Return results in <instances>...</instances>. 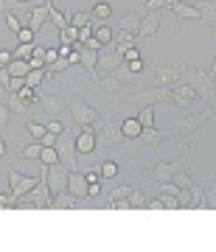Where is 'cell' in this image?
<instances>
[{"label":"cell","instance_id":"cell-1","mask_svg":"<svg viewBox=\"0 0 216 252\" xmlns=\"http://www.w3.org/2000/svg\"><path fill=\"white\" fill-rule=\"evenodd\" d=\"M124 118L126 115H121L118 109H109V112H101L99 115V149H112V146H118L121 140H126L124 137Z\"/></svg>","mask_w":216,"mask_h":252},{"label":"cell","instance_id":"cell-2","mask_svg":"<svg viewBox=\"0 0 216 252\" xmlns=\"http://www.w3.org/2000/svg\"><path fill=\"white\" fill-rule=\"evenodd\" d=\"M121 101L129 104L135 109L144 107H154V104H166V101H174V93L171 87H135V90H124L121 93Z\"/></svg>","mask_w":216,"mask_h":252},{"label":"cell","instance_id":"cell-3","mask_svg":"<svg viewBox=\"0 0 216 252\" xmlns=\"http://www.w3.org/2000/svg\"><path fill=\"white\" fill-rule=\"evenodd\" d=\"M182 81L197 90V95L205 101L208 107L216 109V76L214 73L199 70V67H182Z\"/></svg>","mask_w":216,"mask_h":252},{"label":"cell","instance_id":"cell-4","mask_svg":"<svg viewBox=\"0 0 216 252\" xmlns=\"http://www.w3.org/2000/svg\"><path fill=\"white\" fill-rule=\"evenodd\" d=\"M76 135H79V126L76 129H65L62 135H59V140H56V152H59V160L71 168V171H76L79 168V157H76Z\"/></svg>","mask_w":216,"mask_h":252},{"label":"cell","instance_id":"cell-5","mask_svg":"<svg viewBox=\"0 0 216 252\" xmlns=\"http://www.w3.org/2000/svg\"><path fill=\"white\" fill-rule=\"evenodd\" d=\"M214 118H216L214 107H208L205 112H199V115H188V118H180L177 124L171 126V132H174V135H182V137H188V140H191V135H197L199 129H202V126H205V124H211Z\"/></svg>","mask_w":216,"mask_h":252},{"label":"cell","instance_id":"cell-6","mask_svg":"<svg viewBox=\"0 0 216 252\" xmlns=\"http://www.w3.org/2000/svg\"><path fill=\"white\" fill-rule=\"evenodd\" d=\"M23 199H26L28 207H51V202H54V190H51V182H48V165H42L39 182H36L34 190L26 193Z\"/></svg>","mask_w":216,"mask_h":252},{"label":"cell","instance_id":"cell-7","mask_svg":"<svg viewBox=\"0 0 216 252\" xmlns=\"http://www.w3.org/2000/svg\"><path fill=\"white\" fill-rule=\"evenodd\" d=\"M68 112H71L73 126H79V129H90V126H96V121H99V115H101L99 109H93L90 104H84L81 98L71 101Z\"/></svg>","mask_w":216,"mask_h":252},{"label":"cell","instance_id":"cell-8","mask_svg":"<svg viewBox=\"0 0 216 252\" xmlns=\"http://www.w3.org/2000/svg\"><path fill=\"white\" fill-rule=\"evenodd\" d=\"M182 171V160H171V162H166V160H160L157 165H152V168H146V177L149 180H154L157 185H163V182H169V180H174L177 174Z\"/></svg>","mask_w":216,"mask_h":252},{"label":"cell","instance_id":"cell-9","mask_svg":"<svg viewBox=\"0 0 216 252\" xmlns=\"http://www.w3.org/2000/svg\"><path fill=\"white\" fill-rule=\"evenodd\" d=\"M9 188H11V196L14 199H23L26 193H31L34 190V185L39 182V177H28V174H20L14 171V168H9Z\"/></svg>","mask_w":216,"mask_h":252},{"label":"cell","instance_id":"cell-10","mask_svg":"<svg viewBox=\"0 0 216 252\" xmlns=\"http://www.w3.org/2000/svg\"><path fill=\"white\" fill-rule=\"evenodd\" d=\"M48 182H51V190L56 193H65L68 190V182H71V168L65 162H56V165H48Z\"/></svg>","mask_w":216,"mask_h":252},{"label":"cell","instance_id":"cell-11","mask_svg":"<svg viewBox=\"0 0 216 252\" xmlns=\"http://www.w3.org/2000/svg\"><path fill=\"white\" fill-rule=\"evenodd\" d=\"M126 67V59L121 51H109V54L99 56V76H109V73H121ZM99 81V79H96Z\"/></svg>","mask_w":216,"mask_h":252},{"label":"cell","instance_id":"cell-12","mask_svg":"<svg viewBox=\"0 0 216 252\" xmlns=\"http://www.w3.org/2000/svg\"><path fill=\"white\" fill-rule=\"evenodd\" d=\"M152 79H154V87H174V84H180L182 81V67H154L152 70Z\"/></svg>","mask_w":216,"mask_h":252},{"label":"cell","instance_id":"cell-13","mask_svg":"<svg viewBox=\"0 0 216 252\" xmlns=\"http://www.w3.org/2000/svg\"><path fill=\"white\" fill-rule=\"evenodd\" d=\"M51 9H54V0H48V3H42V6H34V9H31V14H28L26 26L31 28L34 34H39V31H42V26H45V23H51Z\"/></svg>","mask_w":216,"mask_h":252},{"label":"cell","instance_id":"cell-14","mask_svg":"<svg viewBox=\"0 0 216 252\" xmlns=\"http://www.w3.org/2000/svg\"><path fill=\"white\" fill-rule=\"evenodd\" d=\"M99 149V135H96V129H79V135H76V152L81 154V157H87V154H93Z\"/></svg>","mask_w":216,"mask_h":252},{"label":"cell","instance_id":"cell-15","mask_svg":"<svg viewBox=\"0 0 216 252\" xmlns=\"http://www.w3.org/2000/svg\"><path fill=\"white\" fill-rule=\"evenodd\" d=\"M160 28V11H146L144 14V23H141V31H138V45L144 42L146 36H154Z\"/></svg>","mask_w":216,"mask_h":252},{"label":"cell","instance_id":"cell-16","mask_svg":"<svg viewBox=\"0 0 216 252\" xmlns=\"http://www.w3.org/2000/svg\"><path fill=\"white\" fill-rule=\"evenodd\" d=\"M171 93H174V101H171V104H177L180 109H185L191 101H197V98H199L197 90H194L191 84H174V87H171Z\"/></svg>","mask_w":216,"mask_h":252},{"label":"cell","instance_id":"cell-17","mask_svg":"<svg viewBox=\"0 0 216 252\" xmlns=\"http://www.w3.org/2000/svg\"><path fill=\"white\" fill-rule=\"evenodd\" d=\"M68 190H71V193H76L79 199H87V190H90V180H87V174H81L79 168H76V171H71Z\"/></svg>","mask_w":216,"mask_h":252},{"label":"cell","instance_id":"cell-18","mask_svg":"<svg viewBox=\"0 0 216 252\" xmlns=\"http://www.w3.org/2000/svg\"><path fill=\"white\" fill-rule=\"evenodd\" d=\"M79 54H81V62H79V64H81V67H84L87 73H90L93 81H96V79H99V70H96V67H99V56H101V51H93V48L84 45V48L79 51Z\"/></svg>","mask_w":216,"mask_h":252},{"label":"cell","instance_id":"cell-19","mask_svg":"<svg viewBox=\"0 0 216 252\" xmlns=\"http://www.w3.org/2000/svg\"><path fill=\"white\" fill-rule=\"evenodd\" d=\"M138 140H144V146H149V149H154V152H160L163 140H166V132L154 129V126H144V132H141Z\"/></svg>","mask_w":216,"mask_h":252},{"label":"cell","instance_id":"cell-20","mask_svg":"<svg viewBox=\"0 0 216 252\" xmlns=\"http://www.w3.org/2000/svg\"><path fill=\"white\" fill-rule=\"evenodd\" d=\"M171 11H174L177 17H182V20H194V23H199V20H202V11H199L194 3H185V0H177Z\"/></svg>","mask_w":216,"mask_h":252},{"label":"cell","instance_id":"cell-21","mask_svg":"<svg viewBox=\"0 0 216 252\" xmlns=\"http://www.w3.org/2000/svg\"><path fill=\"white\" fill-rule=\"evenodd\" d=\"M121 129H124L126 140H135V137H141V132H144V124H141V118H138V115H126Z\"/></svg>","mask_w":216,"mask_h":252},{"label":"cell","instance_id":"cell-22","mask_svg":"<svg viewBox=\"0 0 216 252\" xmlns=\"http://www.w3.org/2000/svg\"><path fill=\"white\" fill-rule=\"evenodd\" d=\"M132 45H138V34H129V31H121L118 28L115 39H112V51H121L124 54L126 48H132Z\"/></svg>","mask_w":216,"mask_h":252},{"label":"cell","instance_id":"cell-23","mask_svg":"<svg viewBox=\"0 0 216 252\" xmlns=\"http://www.w3.org/2000/svg\"><path fill=\"white\" fill-rule=\"evenodd\" d=\"M76 205H79V196H76V193H71V190L56 193L54 202H51V207H54V210H73Z\"/></svg>","mask_w":216,"mask_h":252},{"label":"cell","instance_id":"cell-24","mask_svg":"<svg viewBox=\"0 0 216 252\" xmlns=\"http://www.w3.org/2000/svg\"><path fill=\"white\" fill-rule=\"evenodd\" d=\"M42 140H28L23 149H20V154H17V160H39L42 157Z\"/></svg>","mask_w":216,"mask_h":252},{"label":"cell","instance_id":"cell-25","mask_svg":"<svg viewBox=\"0 0 216 252\" xmlns=\"http://www.w3.org/2000/svg\"><path fill=\"white\" fill-rule=\"evenodd\" d=\"M39 104L45 107V115H48V118H56L59 112H65V109L71 107V104H65V101L54 98V95H42V98H39Z\"/></svg>","mask_w":216,"mask_h":252},{"label":"cell","instance_id":"cell-26","mask_svg":"<svg viewBox=\"0 0 216 252\" xmlns=\"http://www.w3.org/2000/svg\"><path fill=\"white\" fill-rule=\"evenodd\" d=\"M99 84L101 90H107V93H115V95H121L124 93V84H121V79H118L115 73H109V76H99Z\"/></svg>","mask_w":216,"mask_h":252},{"label":"cell","instance_id":"cell-27","mask_svg":"<svg viewBox=\"0 0 216 252\" xmlns=\"http://www.w3.org/2000/svg\"><path fill=\"white\" fill-rule=\"evenodd\" d=\"M197 9L202 11V20L199 23H205V26L216 23V0H197Z\"/></svg>","mask_w":216,"mask_h":252},{"label":"cell","instance_id":"cell-28","mask_svg":"<svg viewBox=\"0 0 216 252\" xmlns=\"http://www.w3.org/2000/svg\"><path fill=\"white\" fill-rule=\"evenodd\" d=\"M90 14H93V26H101L104 20H109V17H112V6L101 0V3H96V6H93V11H90Z\"/></svg>","mask_w":216,"mask_h":252},{"label":"cell","instance_id":"cell-29","mask_svg":"<svg viewBox=\"0 0 216 252\" xmlns=\"http://www.w3.org/2000/svg\"><path fill=\"white\" fill-rule=\"evenodd\" d=\"M141 23H144V17H141V14H135V11H129V14H124V17H121V31L138 34V31H141Z\"/></svg>","mask_w":216,"mask_h":252},{"label":"cell","instance_id":"cell-30","mask_svg":"<svg viewBox=\"0 0 216 252\" xmlns=\"http://www.w3.org/2000/svg\"><path fill=\"white\" fill-rule=\"evenodd\" d=\"M129 190H132L129 185H118V188H112V190H109V202H107V207H109V210H115V207H118V202H124V199L129 196Z\"/></svg>","mask_w":216,"mask_h":252},{"label":"cell","instance_id":"cell-31","mask_svg":"<svg viewBox=\"0 0 216 252\" xmlns=\"http://www.w3.org/2000/svg\"><path fill=\"white\" fill-rule=\"evenodd\" d=\"M9 73L17 76V79H26L28 73H31V62H28V59H14V62L9 64Z\"/></svg>","mask_w":216,"mask_h":252},{"label":"cell","instance_id":"cell-32","mask_svg":"<svg viewBox=\"0 0 216 252\" xmlns=\"http://www.w3.org/2000/svg\"><path fill=\"white\" fill-rule=\"evenodd\" d=\"M99 168H101V177H104V180H115L118 174H121V168H118L115 160H101Z\"/></svg>","mask_w":216,"mask_h":252},{"label":"cell","instance_id":"cell-33","mask_svg":"<svg viewBox=\"0 0 216 252\" xmlns=\"http://www.w3.org/2000/svg\"><path fill=\"white\" fill-rule=\"evenodd\" d=\"M73 42H79V28L76 26H68L59 31V45H73Z\"/></svg>","mask_w":216,"mask_h":252},{"label":"cell","instance_id":"cell-34","mask_svg":"<svg viewBox=\"0 0 216 252\" xmlns=\"http://www.w3.org/2000/svg\"><path fill=\"white\" fill-rule=\"evenodd\" d=\"M96 36H99L101 45H112V39H115V31H112L107 23H101V26H96Z\"/></svg>","mask_w":216,"mask_h":252},{"label":"cell","instance_id":"cell-35","mask_svg":"<svg viewBox=\"0 0 216 252\" xmlns=\"http://www.w3.org/2000/svg\"><path fill=\"white\" fill-rule=\"evenodd\" d=\"M177 0H144V11H160V9H174Z\"/></svg>","mask_w":216,"mask_h":252},{"label":"cell","instance_id":"cell-36","mask_svg":"<svg viewBox=\"0 0 216 252\" xmlns=\"http://www.w3.org/2000/svg\"><path fill=\"white\" fill-rule=\"evenodd\" d=\"M39 162H42V165H56V162H62V160H59L56 146H45V149H42V157H39Z\"/></svg>","mask_w":216,"mask_h":252},{"label":"cell","instance_id":"cell-37","mask_svg":"<svg viewBox=\"0 0 216 252\" xmlns=\"http://www.w3.org/2000/svg\"><path fill=\"white\" fill-rule=\"evenodd\" d=\"M90 23H93L90 11H73L71 14V26H76V28H84V26H90Z\"/></svg>","mask_w":216,"mask_h":252},{"label":"cell","instance_id":"cell-38","mask_svg":"<svg viewBox=\"0 0 216 252\" xmlns=\"http://www.w3.org/2000/svg\"><path fill=\"white\" fill-rule=\"evenodd\" d=\"M28 135H31V140H42L48 135V126L36 124V121H28Z\"/></svg>","mask_w":216,"mask_h":252},{"label":"cell","instance_id":"cell-39","mask_svg":"<svg viewBox=\"0 0 216 252\" xmlns=\"http://www.w3.org/2000/svg\"><path fill=\"white\" fill-rule=\"evenodd\" d=\"M45 76H48V70H45V67H36V70H31V73L26 76V84H28V87H39Z\"/></svg>","mask_w":216,"mask_h":252},{"label":"cell","instance_id":"cell-40","mask_svg":"<svg viewBox=\"0 0 216 252\" xmlns=\"http://www.w3.org/2000/svg\"><path fill=\"white\" fill-rule=\"evenodd\" d=\"M51 23H54L56 31H62V28L71 26V17H65V14H62L59 9H51Z\"/></svg>","mask_w":216,"mask_h":252},{"label":"cell","instance_id":"cell-41","mask_svg":"<svg viewBox=\"0 0 216 252\" xmlns=\"http://www.w3.org/2000/svg\"><path fill=\"white\" fill-rule=\"evenodd\" d=\"M3 23H6V28H9V31H14V34H20V31H23V28H26V23H20L17 20V14H3Z\"/></svg>","mask_w":216,"mask_h":252},{"label":"cell","instance_id":"cell-42","mask_svg":"<svg viewBox=\"0 0 216 252\" xmlns=\"http://www.w3.org/2000/svg\"><path fill=\"white\" fill-rule=\"evenodd\" d=\"M68 67H73V64H71V59H65V56H59L56 62L45 64V70H48V73H65Z\"/></svg>","mask_w":216,"mask_h":252},{"label":"cell","instance_id":"cell-43","mask_svg":"<svg viewBox=\"0 0 216 252\" xmlns=\"http://www.w3.org/2000/svg\"><path fill=\"white\" fill-rule=\"evenodd\" d=\"M135 115L141 118V124H144V126H154V107H144V109H138Z\"/></svg>","mask_w":216,"mask_h":252},{"label":"cell","instance_id":"cell-44","mask_svg":"<svg viewBox=\"0 0 216 252\" xmlns=\"http://www.w3.org/2000/svg\"><path fill=\"white\" fill-rule=\"evenodd\" d=\"M31 56H34V45L17 42V48H14V59H31Z\"/></svg>","mask_w":216,"mask_h":252},{"label":"cell","instance_id":"cell-45","mask_svg":"<svg viewBox=\"0 0 216 252\" xmlns=\"http://www.w3.org/2000/svg\"><path fill=\"white\" fill-rule=\"evenodd\" d=\"M126 199H129V205L132 207H146V199H144V190L141 188H132Z\"/></svg>","mask_w":216,"mask_h":252},{"label":"cell","instance_id":"cell-46","mask_svg":"<svg viewBox=\"0 0 216 252\" xmlns=\"http://www.w3.org/2000/svg\"><path fill=\"white\" fill-rule=\"evenodd\" d=\"M177 199H180V207H188V210H194V193H191V188H182Z\"/></svg>","mask_w":216,"mask_h":252},{"label":"cell","instance_id":"cell-47","mask_svg":"<svg viewBox=\"0 0 216 252\" xmlns=\"http://www.w3.org/2000/svg\"><path fill=\"white\" fill-rule=\"evenodd\" d=\"M191 193H194V210H199V207H205V199H208V193H205V190L194 185V188H191Z\"/></svg>","mask_w":216,"mask_h":252},{"label":"cell","instance_id":"cell-48","mask_svg":"<svg viewBox=\"0 0 216 252\" xmlns=\"http://www.w3.org/2000/svg\"><path fill=\"white\" fill-rule=\"evenodd\" d=\"M34 31H31V28H23V31H20V34H17V42H26V45H34Z\"/></svg>","mask_w":216,"mask_h":252},{"label":"cell","instance_id":"cell-49","mask_svg":"<svg viewBox=\"0 0 216 252\" xmlns=\"http://www.w3.org/2000/svg\"><path fill=\"white\" fill-rule=\"evenodd\" d=\"M45 126H48V132H54V135H62V132H65V124H62V121H56V118L45 121Z\"/></svg>","mask_w":216,"mask_h":252},{"label":"cell","instance_id":"cell-50","mask_svg":"<svg viewBox=\"0 0 216 252\" xmlns=\"http://www.w3.org/2000/svg\"><path fill=\"white\" fill-rule=\"evenodd\" d=\"M174 182H177L180 188H194V180H191V177H188L185 171H180V174H177V177H174Z\"/></svg>","mask_w":216,"mask_h":252},{"label":"cell","instance_id":"cell-51","mask_svg":"<svg viewBox=\"0 0 216 252\" xmlns=\"http://www.w3.org/2000/svg\"><path fill=\"white\" fill-rule=\"evenodd\" d=\"M90 36H96V26H84V28H79V42H87Z\"/></svg>","mask_w":216,"mask_h":252},{"label":"cell","instance_id":"cell-52","mask_svg":"<svg viewBox=\"0 0 216 252\" xmlns=\"http://www.w3.org/2000/svg\"><path fill=\"white\" fill-rule=\"evenodd\" d=\"M163 205H166V207H169V210H177V207H180V199H177V196H171V193H163Z\"/></svg>","mask_w":216,"mask_h":252},{"label":"cell","instance_id":"cell-53","mask_svg":"<svg viewBox=\"0 0 216 252\" xmlns=\"http://www.w3.org/2000/svg\"><path fill=\"white\" fill-rule=\"evenodd\" d=\"M124 59H126V62H135V59H141V48H138V45L126 48V51H124Z\"/></svg>","mask_w":216,"mask_h":252},{"label":"cell","instance_id":"cell-54","mask_svg":"<svg viewBox=\"0 0 216 252\" xmlns=\"http://www.w3.org/2000/svg\"><path fill=\"white\" fill-rule=\"evenodd\" d=\"M17 205V199L14 196H9V193H3V196H0V207H3V210H9V207H14Z\"/></svg>","mask_w":216,"mask_h":252},{"label":"cell","instance_id":"cell-55","mask_svg":"<svg viewBox=\"0 0 216 252\" xmlns=\"http://www.w3.org/2000/svg\"><path fill=\"white\" fill-rule=\"evenodd\" d=\"M126 70H129V73H144V59H135V62H126Z\"/></svg>","mask_w":216,"mask_h":252},{"label":"cell","instance_id":"cell-56","mask_svg":"<svg viewBox=\"0 0 216 252\" xmlns=\"http://www.w3.org/2000/svg\"><path fill=\"white\" fill-rule=\"evenodd\" d=\"M0 84H3V90H9V84H11V73H9V67H3V70H0Z\"/></svg>","mask_w":216,"mask_h":252},{"label":"cell","instance_id":"cell-57","mask_svg":"<svg viewBox=\"0 0 216 252\" xmlns=\"http://www.w3.org/2000/svg\"><path fill=\"white\" fill-rule=\"evenodd\" d=\"M56 59H59V45H56V48H48V54H45V62H48V64L56 62Z\"/></svg>","mask_w":216,"mask_h":252},{"label":"cell","instance_id":"cell-58","mask_svg":"<svg viewBox=\"0 0 216 252\" xmlns=\"http://www.w3.org/2000/svg\"><path fill=\"white\" fill-rule=\"evenodd\" d=\"M146 207H149V210H166L163 199H152V202H146Z\"/></svg>","mask_w":216,"mask_h":252},{"label":"cell","instance_id":"cell-59","mask_svg":"<svg viewBox=\"0 0 216 252\" xmlns=\"http://www.w3.org/2000/svg\"><path fill=\"white\" fill-rule=\"evenodd\" d=\"M56 140H59V135H54V132H48V135L42 137V146H56Z\"/></svg>","mask_w":216,"mask_h":252},{"label":"cell","instance_id":"cell-60","mask_svg":"<svg viewBox=\"0 0 216 252\" xmlns=\"http://www.w3.org/2000/svg\"><path fill=\"white\" fill-rule=\"evenodd\" d=\"M84 45H87V48H93V51H101V48H104V45L99 42V36H90V39H87Z\"/></svg>","mask_w":216,"mask_h":252},{"label":"cell","instance_id":"cell-61","mask_svg":"<svg viewBox=\"0 0 216 252\" xmlns=\"http://www.w3.org/2000/svg\"><path fill=\"white\" fill-rule=\"evenodd\" d=\"M101 193V182H90V190H87V196H99Z\"/></svg>","mask_w":216,"mask_h":252},{"label":"cell","instance_id":"cell-62","mask_svg":"<svg viewBox=\"0 0 216 252\" xmlns=\"http://www.w3.org/2000/svg\"><path fill=\"white\" fill-rule=\"evenodd\" d=\"M208 70H211V73L216 76V54H214V59H211V67H208Z\"/></svg>","mask_w":216,"mask_h":252},{"label":"cell","instance_id":"cell-63","mask_svg":"<svg viewBox=\"0 0 216 252\" xmlns=\"http://www.w3.org/2000/svg\"><path fill=\"white\" fill-rule=\"evenodd\" d=\"M208 28H211V34L216 36V23H211V26H208Z\"/></svg>","mask_w":216,"mask_h":252}]
</instances>
